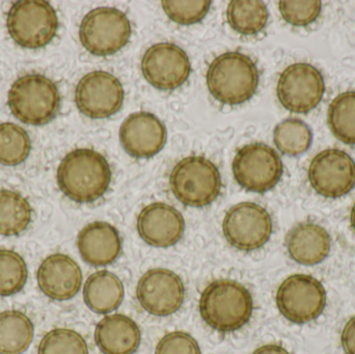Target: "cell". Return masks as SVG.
Listing matches in <instances>:
<instances>
[{
  "mask_svg": "<svg viewBox=\"0 0 355 354\" xmlns=\"http://www.w3.org/2000/svg\"><path fill=\"white\" fill-rule=\"evenodd\" d=\"M56 180L62 193L75 203H94L110 188L112 170L102 154L83 148L64 156Z\"/></svg>",
  "mask_w": 355,
  "mask_h": 354,
  "instance_id": "cell-1",
  "label": "cell"
},
{
  "mask_svg": "<svg viewBox=\"0 0 355 354\" xmlns=\"http://www.w3.org/2000/svg\"><path fill=\"white\" fill-rule=\"evenodd\" d=\"M198 311L205 324L221 334L237 332L250 322L254 301L250 291L233 280H216L200 294Z\"/></svg>",
  "mask_w": 355,
  "mask_h": 354,
  "instance_id": "cell-2",
  "label": "cell"
},
{
  "mask_svg": "<svg viewBox=\"0 0 355 354\" xmlns=\"http://www.w3.org/2000/svg\"><path fill=\"white\" fill-rule=\"evenodd\" d=\"M206 79L209 91L215 100L225 105H240L256 94L258 68L248 55L227 52L211 62Z\"/></svg>",
  "mask_w": 355,
  "mask_h": 354,
  "instance_id": "cell-3",
  "label": "cell"
},
{
  "mask_svg": "<svg viewBox=\"0 0 355 354\" xmlns=\"http://www.w3.org/2000/svg\"><path fill=\"white\" fill-rule=\"evenodd\" d=\"M12 116L27 125L43 126L51 122L60 105L53 81L41 74H28L15 81L8 95Z\"/></svg>",
  "mask_w": 355,
  "mask_h": 354,
  "instance_id": "cell-4",
  "label": "cell"
},
{
  "mask_svg": "<svg viewBox=\"0 0 355 354\" xmlns=\"http://www.w3.org/2000/svg\"><path fill=\"white\" fill-rule=\"evenodd\" d=\"M170 185L175 197L188 207L212 204L221 191V177L213 162L202 156L183 158L173 168Z\"/></svg>",
  "mask_w": 355,
  "mask_h": 354,
  "instance_id": "cell-5",
  "label": "cell"
},
{
  "mask_svg": "<svg viewBox=\"0 0 355 354\" xmlns=\"http://www.w3.org/2000/svg\"><path fill=\"white\" fill-rule=\"evenodd\" d=\"M6 27L15 43L27 49H39L55 37L58 14L53 6L44 0L17 1L8 10Z\"/></svg>",
  "mask_w": 355,
  "mask_h": 354,
  "instance_id": "cell-6",
  "label": "cell"
},
{
  "mask_svg": "<svg viewBox=\"0 0 355 354\" xmlns=\"http://www.w3.org/2000/svg\"><path fill=\"white\" fill-rule=\"evenodd\" d=\"M327 290L320 281L308 274H292L277 288L275 303L279 313L294 324H306L320 317L327 307Z\"/></svg>",
  "mask_w": 355,
  "mask_h": 354,
  "instance_id": "cell-7",
  "label": "cell"
},
{
  "mask_svg": "<svg viewBox=\"0 0 355 354\" xmlns=\"http://www.w3.org/2000/svg\"><path fill=\"white\" fill-rule=\"evenodd\" d=\"M131 25L126 14L114 8H97L85 15L79 26L83 47L96 56L116 54L128 44Z\"/></svg>",
  "mask_w": 355,
  "mask_h": 354,
  "instance_id": "cell-8",
  "label": "cell"
},
{
  "mask_svg": "<svg viewBox=\"0 0 355 354\" xmlns=\"http://www.w3.org/2000/svg\"><path fill=\"white\" fill-rule=\"evenodd\" d=\"M236 182L254 193H265L275 188L284 172L279 154L265 143H256L238 150L232 164Z\"/></svg>",
  "mask_w": 355,
  "mask_h": 354,
  "instance_id": "cell-9",
  "label": "cell"
},
{
  "mask_svg": "<svg viewBox=\"0 0 355 354\" xmlns=\"http://www.w3.org/2000/svg\"><path fill=\"white\" fill-rule=\"evenodd\" d=\"M272 220L265 208L243 202L233 206L225 213L223 232L234 249L254 251L264 247L272 234Z\"/></svg>",
  "mask_w": 355,
  "mask_h": 354,
  "instance_id": "cell-10",
  "label": "cell"
},
{
  "mask_svg": "<svg viewBox=\"0 0 355 354\" xmlns=\"http://www.w3.org/2000/svg\"><path fill=\"white\" fill-rule=\"evenodd\" d=\"M325 93L324 78L306 62L291 64L282 72L277 94L282 105L295 114H308L320 103Z\"/></svg>",
  "mask_w": 355,
  "mask_h": 354,
  "instance_id": "cell-11",
  "label": "cell"
},
{
  "mask_svg": "<svg viewBox=\"0 0 355 354\" xmlns=\"http://www.w3.org/2000/svg\"><path fill=\"white\" fill-rule=\"evenodd\" d=\"M308 176L318 195L339 199L354 188L355 162L342 150L327 149L313 158Z\"/></svg>",
  "mask_w": 355,
  "mask_h": 354,
  "instance_id": "cell-12",
  "label": "cell"
},
{
  "mask_svg": "<svg viewBox=\"0 0 355 354\" xmlns=\"http://www.w3.org/2000/svg\"><path fill=\"white\" fill-rule=\"evenodd\" d=\"M137 299L147 313L156 317H168L179 311L183 305L185 286L172 270L153 268L139 281Z\"/></svg>",
  "mask_w": 355,
  "mask_h": 354,
  "instance_id": "cell-13",
  "label": "cell"
},
{
  "mask_svg": "<svg viewBox=\"0 0 355 354\" xmlns=\"http://www.w3.org/2000/svg\"><path fill=\"white\" fill-rule=\"evenodd\" d=\"M124 102L120 80L104 71L83 76L75 89V103L81 114L91 118H106L116 114Z\"/></svg>",
  "mask_w": 355,
  "mask_h": 354,
  "instance_id": "cell-14",
  "label": "cell"
},
{
  "mask_svg": "<svg viewBox=\"0 0 355 354\" xmlns=\"http://www.w3.org/2000/svg\"><path fill=\"white\" fill-rule=\"evenodd\" d=\"M191 71L187 54L172 43L152 46L144 54L141 72L146 80L162 91H173L183 85Z\"/></svg>",
  "mask_w": 355,
  "mask_h": 354,
  "instance_id": "cell-15",
  "label": "cell"
},
{
  "mask_svg": "<svg viewBox=\"0 0 355 354\" xmlns=\"http://www.w3.org/2000/svg\"><path fill=\"white\" fill-rule=\"evenodd\" d=\"M137 227L139 236L147 245L166 249L181 240L185 232V220L176 208L157 202L141 210Z\"/></svg>",
  "mask_w": 355,
  "mask_h": 354,
  "instance_id": "cell-16",
  "label": "cell"
},
{
  "mask_svg": "<svg viewBox=\"0 0 355 354\" xmlns=\"http://www.w3.org/2000/svg\"><path fill=\"white\" fill-rule=\"evenodd\" d=\"M120 141L125 151L132 157L151 158L166 145V126L153 114L135 112L123 122Z\"/></svg>",
  "mask_w": 355,
  "mask_h": 354,
  "instance_id": "cell-17",
  "label": "cell"
},
{
  "mask_svg": "<svg viewBox=\"0 0 355 354\" xmlns=\"http://www.w3.org/2000/svg\"><path fill=\"white\" fill-rule=\"evenodd\" d=\"M37 286L45 297L67 301L76 297L83 285L80 266L69 256L53 254L46 258L37 272Z\"/></svg>",
  "mask_w": 355,
  "mask_h": 354,
  "instance_id": "cell-18",
  "label": "cell"
},
{
  "mask_svg": "<svg viewBox=\"0 0 355 354\" xmlns=\"http://www.w3.org/2000/svg\"><path fill=\"white\" fill-rule=\"evenodd\" d=\"M76 245L83 261L94 267H105L114 263L122 251L120 233L105 222L87 224L79 232Z\"/></svg>",
  "mask_w": 355,
  "mask_h": 354,
  "instance_id": "cell-19",
  "label": "cell"
},
{
  "mask_svg": "<svg viewBox=\"0 0 355 354\" xmlns=\"http://www.w3.org/2000/svg\"><path fill=\"white\" fill-rule=\"evenodd\" d=\"M286 249L289 257L296 263L304 266L318 265L331 253V236L319 224L302 222L290 231L286 238Z\"/></svg>",
  "mask_w": 355,
  "mask_h": 354,
  "instance_id": "cell-20",
  "label": "cell"
},
{
  "mask_svg": "<svg viewBox=\"0 0 355 354\" xmlns=\"http://www.w3.org/2000/svg\"><path fill=\"white\" fill-rule=\"evenodd\" d=\"M94 336L103 354H135L141 341L137 322L122 314L105 316L100 320Z\"/></svg>",
  "mask_w": 355,
  "mask_h": 354,
  "instance_id": "cell-21",
  "label": "cell"
},
{
  "mask_svg": "<svg viewBox=\"0 0 355 354\" xmlns=\"http://www.w3.org/2000/svg\"><path fill=\"white\" fill-rule=\"evenodd\" d=\"M125 289L120 278L108 272L99 270L87 278L83 286L85 305L94 313H112L120 308L124 301Z\"/></svg>",
  "mask_w": 355,
  "mask_h": 354,
  "instance_id": "cell-22",
  "label": "cell"
},
{
  "mask_svg": "<svg viewBox=\"0 0 355 354\" xmlns=\"http://www.w3.org/2000/svg\"><path fill=\"white\" fill-rule=\"evenodd\" d=\"M35 326L28 316L16 310L0 313V354H22L31 346Z\"/></svg>",
  "mask_w": 355,
  "mask_h": 354,
  "instance_id": "cell-23",
  "label": "cell"
},
{
  "mask_svg": "<svg viewBox=\"0 0 355 354\" xmlns=\"http://www.w3.org/2000/svg\"><path fill=\"white\" fill-rule=\"evenodd\" d=\"M33 209L31 204L20 193L0 191V235L19 236L31 222Z\"/></svg>",
  "mask_w": 355,
  "mask_h": 354,
  "instance_id": "cell-24",
  "label": "cell"
},
{
  "mask_svg": "<svg viewBox=\"0 0 355 354\" xmlns=\"http://www.w3.org/2000/svg\"><path fill=\"white\" fill-rule=\"evenodd\" d=\"M268 17L267 6L260 0H233L227 6V22L241 35L260 33L266 26Z\"/></svg>",
  "mask_w": 355,
  "mask_h": 354,
  "instance_id": "cell-25",
  "label": "cell"
},
{
  "mask_svg": "<svg viewBox=\"0 0 355 354\" xmlns=\"http://www.w3.org/2000/svg\"><path fill=\"white\" fill-rule=\"evenodd\" d=\"M327 122L333 134L346 145H355V91L340 94L327 112Z\"/></svg>",
  "mask_w": 355,
  "mask_h": 354,
  "instance_id": "cell-26",
  "label": "cell"
},
{
  "mask_svg": "<svg viewBox=\"0 0 355 354\" xmlns=\"http://www.w3.org/2000/svg\"><path fill=\"white\" fill-rule=\"evenodd\" d=\"M273 141L282 153L295 157L310 149L313 133L302 120L287 118L275 127Z\"/></svg>",
  "mask_w": 355,
  "mask_h": 354,
  "instance_id": "cell-27",
  "label": "cell"
},
{
  "mask_svg": "<svg viewBox=\"0 0 355 354\" xmlns=\"http://www.w3.org/2000/svg\"><path fill=\"white\" fill-rule=\"evenodd\" d=\"M31 139L22 127L14 123L0 124V164L16 166L28 158Z\"/></svg>",
  "mask_w": 355,
  "mask_h": 354,
  "instance_id": "cell-28",
  "label": "cell"
},
{
  "mask_svg": "<svg viewBox=\"0 0 355 354\" xmlns=\"http://www.w3.org/2000/svg\"><path fill=\"white\" fill-rule=\"evenodd\" d=\"M28 278L26 262L10 249H0V297L21 292Z\"/></svg>",
  "mask_w": 355,
  "mask_h": 354,
  "instance_id": "cell-29",
  "label": "cell"
},
{
  "mask_svg": "<svg viewBox=\"0 0 355 354\" xmlns=\"http://www.w3.org/2000/svg\"><path fill=\"white\" fill-rule=\"evenodd\" d=\"M37 354H89L85 338L69 328H54L40 342Z\"/></svg>",
  "mask_w": 355,
  "mask_h": 354,
  "instance_id": "cell-30",
  "label": "cell"
},
{
  "mask_svg": "<svg viewBox=\"0 0 355 354\" xmlns=\"http://www.w3.org/2000/svg\"><path fill=\"white\" fill-rule=\"evenodd\" d=\"M212 2L210 0H192V1H174L164 0L162 8L166 16L175 23L191 25L200 22L208 14Z\"/></svg>",
  "mask_w": 355,
  "mask_h": 354,
  "instance_id": "cell-31",
  "label": "cell"
},
{
  "mask_svg": "<svg viewBox=\"0 0 355 354\" xmlns=\"http://www.w3.org/2000/svg\"><path fill=\"white\" fill-rule=\"evenodd\" d=\"M279 12L286 22L294 26H306L317 20L322 8V3L319 0L312 1H288L279 2Z\"/></svg>",
  "mask_w": 355,
  "mask_h": 354,
  "instance_id": "cell-32",
  "label": "cell"
},
{
  "mask_svg": "<svg viewBox=\"0 0 355 354\" xmlns=\"http://www.w3.org/2000/svg\"><path fill=\"white\" fill-rule=\"evenodd\" d=\"M155 354H202L198 341L185 332L166 334L156 346Z\"/></svg>",
  "mask_w": 355,
  "mask_h": 354,
  "instance_id": "cell-33",
  "label": "cell"
},
{
  "mask_svg": "<svg viewBox=\"0 0 355 354\" xmlns=\"http://www.w3.org/2000/svg\"><path fill=\"white\" fill-rule=\"evenodd\" d=\"M341 343L345 354H355V316L350 318L344 326Z\"/></svg>",
  "mask_w": 355,
  "mask_h": 354,
  "instance_id": "cell-34",
  "label": "cell"
},
{
  "mask_svg": "<svg viewBox=\"0 0 355 354\" xmlns=\"http://www.w3.org/2000/svg\"><path fill=\"white\" fill-rule=\"evenodd\" d=\"M252 354H290L284 347L277 344H267L259 347Z\"/></svg>",
  "mask_w": 355,
  "mask_h": 354,
  "instance_id": "cell-35",
  "label": "cell"
},
{
  "mask_svg": "<svg viewBox=\"0 0 355 354\" xmlns=\"http://www.w3.org/2000/svg\"><path fill=\"white\" fill-rule=\"evenodd\" d=\"M350 224H352V229L355 232V203L354 207H352V213H350Z\"/></svg>",
  "mask_w": 355,
  "mask_h": 354,
  "instance_id": "cell-36",
  "label": "cell"
}]
</instances>
